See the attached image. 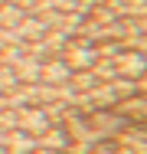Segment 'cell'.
Segmentation results:
<instances>
[{
	"mask_svg": "<svg viewBox=\"0 0 147 154\" xmlns=\"http://www.w3.org/2000/svg\"><path fill=\"white\" fill-rule=\"evenodd\" d=\"M16 85H20V82H16V75H13V69L0 66V95H10Z\"/></svg>",
	"mask_w": 147,
	"mask_h": 154,
	"instance_id": "7",
	"label": "cell"
},
{
	"mask_svg": "<svg viewBox=\"0 0 147 154\" xmlns=\"http://www.w3.org/2000/svg\"><path fill=\"white\" fill-rule=\"evenodd\" d=\"M69 75H72L69 66L59 59V56H56V59H46L43 66H39V82H46V85H65Z\"/></svg>",
	"mask_w": 147,
	"mask_h": 154,
	"instance_id": "1",
	"label": "cell"
},
{
	"mask_svg": "<svg viewBox=\"0 0 147 154\" xmlns=\"http://www.w3.org/2000/svg\"><path fill=\"white\" fill-rule=\"evenodd\" d=\"M0 3H7V0H0Z\"/></svg>",
	"mask_w": 147,
	"mask_h": 154,
	"instance_id": "11",
	"label": "cell"
},
{
	"mask_svg": "<svg viewBox=\"0 0 147 154\" xmlns=\"http://www.w3.org/2000/svg\"><path fill=\"white\" fill-rule=\"evenodd\" d=\"M23 17H26V13H23L20 7H13V3H0V26H3V30H13Z\"/></svg>",
	"mask_w": 147,
	"mask_h": 154,
	"instance_id": "6",
	"label": "cell"
},
{
	"mask_svg": "<svg viewBox=\"0 0 147 154\" xmlns=\"http://www.w3.org/2000/svg\"><path fill=\"white\" fill-rule=\"evenodd\" d=\"M39 66H43V62H36V59H29V56H23V59L13 66L16 82H20V85H36V82H39Z\"/></svg>",
	"mask_w": 147,
	"mask_h": 154,
	"instance_id": "3",
	"label": "cell"
},
{
	"mask_svg": "<svg viewBox=\"0 0 147 154\" xmlns=\"http://www.w3.org/2000/svg\"><path fill=\"white\" fill-rule=\"evenodd\" d=\"M7 3H13V7H20V10H23V13H29V10H33V3H36V0H7Z\"/></svg>",
	"mask_w": 147,
	"mask_h": 154,
	"instance_id": "8",
	"label": "cell"
},
{
	"mask_svg": "<svg viewBox=\"0 0 147 154\" xmlns=\"http://www.w3.org/2000/svg\"><path fill=\"white\" fill-rule=\"evenodd\" d=\"M36 151V138L26 131H7V154H33Z\"/></svg>",
	"mask_w": 147,
	"mask_h": 154,
	"instance_id": "2",
	"label": "cell"
},
{
	"mask_svg": "<svg viewBox=\"0 0 147 154\" xmlns=\"http://www.w3.org/2000/svg\"><path fill=\"white\" fill-rule=\"evenodd\" d=\"M69 144V138H65V131L62 128H46L43 134H36V148H43V151H62Z\"/></svg>",
	"mask_w": 147,
	"mask_h": 154,
	"instance_id": "4",
	"label": "cell"
},
{
	"mask_svg": "<svg viewBox=\"0 0 147 154\" xmlns=\"http://www.w3.org/2000/svg\"><path fill=\"white\" fill-rule=\"evenodd\" d=\"M3 108H7V95H0V112H3Z\"/></svg>",
	"mask_w": 147,
	"mask_h": 154,
	"instance_id": "10",
	"label": "cell"
},
{
	"mask_svg": "<svg viewBox=\"0 0 147 154\" xmlns=\"http://www.w3.org/2000/svg\"><path fill=\"white\" fill-rule=\"evenodd\" d=\"M33 154H62V151H43V148H36Z\"/></svg>",
	"mask_w": 147,
	"mask_h": 154,
	"instance_id": "9",
	"label": "cell"
},
{
	"mask_svg": "<svg viewBox=\"0 0 147 154\" xmlns=\"http://www.w3.org/2000/svg\"><path fill=\"white\" fill-rule=\"evenodd\" d=\"M65 85H69L72 92H92V89H98L101 82H98V75H95L92 69H82V72H72Z\"/></svg>",
	"mask_w": 147,
	"mask_h": 154,
	"instance_id": "5",
	"label": "cell"
}]
</instances>
